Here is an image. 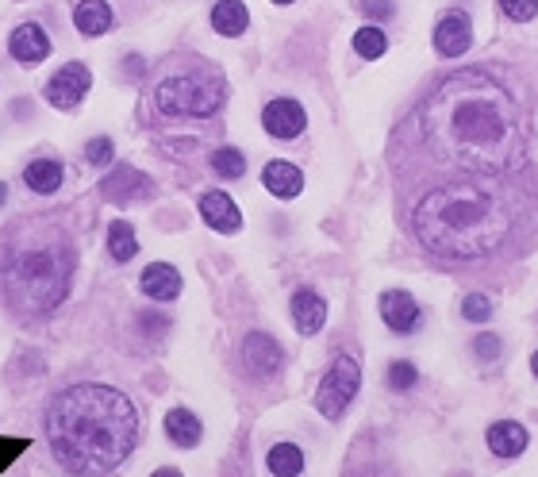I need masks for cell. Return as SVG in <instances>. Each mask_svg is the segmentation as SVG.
<instances>
[{
    "instance_id": "obj_9",
    "label": "cell",
    "mask_w": 538,
    "mask_h": 477,
    "mask_svg": "<svg viewBox=\"0 0 538 477\" xmlns=\"http://www.w3.org/2000/svg\"><path fill=\"white\" fill-rule=\"evenodd\" d=\"M308 124L304 116V104L293 101V97H281V101H269L262 108V127H266L273 139H296Z\"/></svg>"
},
{
    "instance_id": "obj_22",
    "label": "cell",
    "mask_w": 538,
    "mask_h": 477,
    "mask_svg": "<svg viewBox=\"0 0 538 477\" xmlns=\"http://www.w3.org/2000/svg\"><path fill=\"white\" fill-rule=\"evenodd\" d=\"M266 466L273 477H300L304 474V451L296 443H277L266 454Z\"/></svg>"
},
{
    "instance_id": "obj_30",
    "label": "cell",
    "mask_w": 538,
    "mask_h": 477,
    "mask_svg": "<svg viewBox=\"0 0 538 477\" xmlns=\"http://www.w3.org/2000/svg\"><path fill=\"white\" fill-rule=\"evenodd\" d=\"M27 447H31V439H4V435H0V474H4Z\"/></svg>"
},
{
    "instance_id": "obj_37",
    "label": "cell",
    "mask_w": 538,
    "mask_h": 477,
    "mask_svg": "<svg viewBox=\"0 0 538 477\" xmlns=\"http://www.w3.org/2000/svg\"><path fill=\"white\" fill-rule=\"evenodd\" d=\"M273 4H293V0H273Z\"/></svg>"
},
{
    "instance_id": "obj_2",
    "label": "cell",
    "mask_w": 538,
    "mask_h": 477,
    "mask_svg": "<svg viewBox=\"0 0 538 477\" xmlns=\"http://www.w3.org/2000/svg\"><path fill=\"white\" fill-rule=\"evenodd\" d=\"M139 435V408L112 385H70L47 408L50 454L74 477H100L116 470L139 447Z\"/></svg>"
},
{
    "instance_id": "obj_7",
    "label": "cell",
    "mask_w": 538,
    "mask_h": 477,
    "mask_svg": "<svg viewBox=\"0 0 538 477\" xmlns=\"http://www.w3.org/2000/svg\"><path fill=\"white\" fill-rule=\"evenodd\" d=\"M243 362L250 377H273L281 366H285V351L277 347V339L266 335V331H250L243 343Z\"/></svg>"
},
{
    "instance_id": "obj_10",
    "label": "cell",
    "mask_w": 538,
    "mask_h": 477,
    "mask_svg": "<svg viewBox=\"0 0 538 477\" xmlns=\"http://www.w3.org/2000/svg\"><path fill=\"white\" fill-rule=\"evenodd\" d=\"M100 193L108 197L112 204H131V201H147L150 193H154V185H150L147 174H139V170H131V166H116L112 174L100 181Z\"/></svg>"
},
{
    "instance_id": "obj_17",
    "label": "cell",
    "mask_w": 538,
    "mask_h": 477,
    "mask_svg": "<svg viewBox=\"0 0 538 477\" xmlns=\"http://www.w3.org/2000/svg\"><path fill=\"white\" fill-rule=\"evenodd\" d=\"M262 185H266L273 197L293 201V197H300V189H304V174L296 170L293 162H269L266 170H262Z\"/></svg>"
},
{
    "instance_id": "obj_28",
    "label": "cell",
    "mask_w": 538,
    "mask_h": 477,
    "mask_svg": "<svg viewBox=\"0 0 538 477\" xmlns=\"http://www.w3.org/2000/svg\"><path fill=\"white\" fill-rule=\"evenodd\" d=\"M389 385H392V393H408V389H416V366H412V362H392Z\"/></svg>"
},
{
    "instance_id": "obj_34",
    "label": "cell",
    "mask_w": 538,
    "mask_h": 477,
    "mask_svg": "<svg viewBox=\"0 0 538 477\" xmlns=\"http://www.w3.org/2000/svg\"><path fill=\"white\" fill-rule=\"evenodd\" d=\"M150 477H185L181 470H173V466H162V470H154Z\"/></svg>"
},
{
    "instance_id": "obj_36",
    "label": "cell",
    "mask_w": 538,
    "mask_h": 477,
    "mask_svg": "<svg viewBox=\"0 0 538 477\" xmlns=\"http://www.w3.org/2000/svg\"><path fill=\"white\" fill-rule=\"evenodd\" d=\"M531 370H535V377H538V351L531 354Z\"/></svg>"
},
{
    "instance_id": "obj_20",
    "label": "cell",
    "mask_w": 538,
    "mask_h": 477,
    "mask_svg": "<svg viewBox=\"0 0 538 477\" xmlns=\"http://www.w3.org/2000/svg\"><path fill=\"white\" fill-rule=\"evenodd\" d=\"M166 435H170V443L189 451V447H196L204 439V424L196 420L189 408H170L166 412Z\"/></svg>"
},
{
    "instance_id": "obj_18",
    "label": "cell",
    "mask_w": 538,
    "mask_h": 477,
    "mask_svg": "<svg viewBox=\"0 0 538 477\" xmlns=\"http://www.w3.org/2000/svg\"><path fill=\"white\" fill-rule=\"evenodd\" d=\"M489 451L500 454V458H519L527 451V427L515 424V420H500V424L489 427Z\"/></svg>"
},
{
    "instance_id": "obj_26",
    "label": "cell",
    "mask_w": 538,
    "mask_h": 477,
    "mask_svg": "<svg viewBox=\"0 0 538 477\" xmlns=\"http://www.w3.org/2000/svg\"><path fill=\"white\" fill-rule=\"evenodd\" d=\"M462 316L469 324H489L492 320V301L489 297H481V293H469L462 301Z\"/></svg>"
},
{
    "instance_id": "obj_24",
    "label": "cell",
    "mask_w": 538,
    "mask_h": 477,
    "mask_svg": "<svg viewBox=\"0 0 538 477\" xmlns=\"http://www.w3.org/2000/svg\"><path fill=\"white\" fill-rule=\"evenodd\" d=\"M385 51H389V39H385V31H381V27L366 24V27H358V31H354V54H358V58L373 62V58H381Z\"/></svg>"
},
{
    "instance_id": "obj_14",
    "label": "cell",
    "mask_w": 538,
    "mask_h": 477,
    "mask_svg": "<svg viewBox=\"0 0 538 477\" xmlns=\"http://www.w3.org/2000/svg\"><path fill=\"white\" fill-rule=\"evenodd\" d=\"M139 289H143V297H150V301L158 304L177 301L181 297V274H177V266H170V262H154L139 277Z\"/></svg>"
},
{
    "instance_id": "obj_29",
    "label": "cell",
    "mask_w": 538,
    "mask_h": 477,
    "mask_svg": "<svg viewBox=\"0 0 538 477\" xmlns=\"http://www.w3.org/2000/svg\"><path fill=\"white\" fill-rule=\"evenodd\" d=\"M500 12H504L512 24H527V20H535L538 0H500Z\"/></svg>"
},
{
    "instance_id": "obj_15",
    "label": "cell",
    "mask_w": 538,
    "mask_h": 477,
    "mask_svg": "<svg viewBox=\"0 0 538 477\" xmlns=\"http://www.w3.org/2000/svg\"><path fill=\"white\" fill-rule=\"evenodd\" d=\"M289 312H293V324L300 335H316V331H323V320H327V301L319 297L316 289H296L293 301H289Z\"/></svg>"
},
{
    "instance_id": "obj_19",
    "label": "cell",
    "mask_w": 538,
    "mask_h": 477,
    "mask_svg": "<svg viewBox=\"0 0 538 477\" xmlns=\"http://www.w3.org/2000/svg\"><path fill=\"white\" fill-rule=\"evenodd\" d=\"M62 177H66L62 162H54V158H35L24 170V185L31 193H39V197H50V193L62 189Z\"/></svg>"
},
{
    "instance_id": "obj_6",
    "label": "cell",
    "mask_w": 538,
    "mask_h": 477,
    "mask_svg": "<svg viewBox=\"0 0 538 477\" xmlns=\"http://www.w3.org/2000/svg\"><path fill=\"white\" fill-rule=\"evenodd\" d=\"M89 85H93L89 66L66 62V66L47 81V101L54 104V108H62V112H74L77 104L89 97Z\"/></svg>"
},
{
    "instance_id": "obj_3",
    "label": "cell",
    "mask_w": 538,
    "mask_h": 477,
    "mask_svg": "<svg viewBox=\"0 0 538 477\" xmlns=\"http://www.w3.org/2000/svg\"><path fill=\"white\" fill-rule=\"evenodd\" d=\"M74 251L70 243H12L0 258V293L24 312H54L70 293Z\"/></svg>"
},
{
    "instance_id": "obj_32",
    "label": "cell",
    "mask_w": 538,
    "mask_h": 477,
    "mask_svg": "<svg viewBox=\"0 0 538 477\" xmlns=\"http://www.w3.org/2000/svg\"><path fill=\"white\" fill-rule=\"evenodd\" d=\"M362 12H366L369 20H389L392 12H396V0H362Z\"/></svg>"
},
{
    "instance_id": "obj_12",
    "label": "cell",
    "mask_w": 538,
    "mask_h": 477,
    "mask_svg": "<svg viewBox=\"0 0 538 477\" xmlns=\"http://www.w3.org/2000/svg\"><path fill=\"white\" fill-rule=\"evenodd\" d=\"M200 216H204V224L212 227V231H220V235L243 231V212H239V204L231 201L227 193H220V189H212V193L200 197Z\"/></svg>"
},
{
    "instance_id": "obj_13",
    "label": "cell",
    "mask_w": 538,
    "mask_h": 477,
    "mask_svg": "<svg viewBox=\"0 0 538 477\" xmlns=\"http://www.w3.org/2000/svg\"><path fill=\"white\" fill-rule=\"evenodd\" d=\"M8 51H12L16 62H24V66H39L50 54V35L35 20H27V24H20L8 35Z\"/></svg>"
},
{
    "instance_id": "obj_25",
    "label": "cell",
    "mask_w": 538,
    "mask_h": 477,
    "mask_svg": "<svg viewBox=\"0 0 538 477\" xmlns=\"http://www.w3.org/2000/svg\"><path fill=\"white\" fill-rule=\"evenodd\" d=\"M212 170L220 177H243L246 174V158H243V151H235V147H220V151L212 154Z\"/></svg>"
},
{
    "instance_id": "obj_5",
    "label": "cell",
    "mask_w": 538,
    "mask_h": 477,
    "mask_svg": "<svg viewBox=\"0 0 538 477\" xmlns=\"http://www.w3.org/2000/svg\"><path fill=\"white\" fill-rule=\"evenodd\" d=\"M358 389H362V366H358V358L335 354V362H331V370L323 374L319 393H316V408L323 412V420H343V412L350 408V401L358 397Z\"/></svg>"
},
{
    "instance_id": "obj_35",
    "label": "cell",
    "mask_w": 538,
    "mask_h": 477,
    "mask_svg": "<svg viewBox=\"0 0 538 477\" xmlns=\"http://www.w3.org/2000/svg\"><path fill=\"white\" fill-rule=\"evenodd\" d=\"M4 201H8V185L0 181V208H4Z\"/></svg>"
},
{
    "instance_id": "obj_1",
    "label": "cell",
    "mask_w": 538,
    "mask_h": 477,
    "mask_svg": "<svg viewBox=\"0 0 538 477\" xmlns=\"http://www.w3.org/2000/svg\"><path fill=\"white\" fill-rule=\"evenodd\" d=\"M400 189L477 201L538 243V81L515 66L435 77L392 143Z\"/></svg>"
},
{
    "instance_id": "obj_27",
    "label": "cell",
    "mask_w": 538,
    "mask_h": 477,
    "mask_svg": "<svg viewBox=\"0 0 538 477\" xmlns=\"http://www.w3.org/2000/svg\"><path fill=\"white\" fill-rule=\"evenodd\" d=\"M500 351H504V343H500V335H492V331H481V335L473 339L477 362H500Z\"/></svg>"
},
{
    "instance_id": "obj_31",
    "label": "cell",
    "mask_w": 538,
    "mask_h": 477,
    "mask_svg": "<svg viewBox=\"0 0 538 477\" xmlns=\"http://www.w3.org/2000/svg\"><path fill=\"white\" fill-rule=\"evenodd\" d=\"M112 154H116V147H112V139H104V135L85 147V158H89L93 166H108V162H112Z\"/></svg>"
},
{
    "instance_id": "obj_8",
    "label": "cell",
    "mask_w": 538,
    "mask_h": 477,
    "mask_svg": "<svg viewBox=\"0 0 538 477\" xmlns=\"http://www.w3.org/2000/svg\"><path fill=\"white\" fill-rule=\"evenodd\" d=\"M469 43H473V20L465 16L462 8H450L435 24V51L442 58H458V54L469 51Z\"/></svg>"
},
{
    "instance_id": "obj_16",
    "label": "cell",
    "mask_w": 538,
    "mask_h": 477,
    "mask_svg": "<svg viewBox=\"0 0 538 477\" xmlns=\"http://www.w3.org/2000/svg\"><path fill=\"white\" fill-rule=\"evenodd\" d=\"M116 24V12H112V4L108 0H77L74 4V27L81 35H104V31H112Z\"/></svg>"
},
{
    "instance_id": "obj_11",
    "label": "cell",
    "mask_w": 538,
    "mask_h": 477,
    "mask_svg": "<svg viewBox=\"0 0 538 477\" xmlns=\"http://www.w3.org/2000/svg\"><path fill=\"white\" fill-rule=\"evenodd\" d=\"M381 320L389 324V331L396 335H412L423 320V312H419V304L412 293H404V289H389L385 297H381Z\"/></svg>"
},
{
    "instance_id": "obj_33",
    "label": "cell",
    "mask_w": 538,
    "mask_h": 477,
    "mask_svg": "<svg viewBox=\"0 0 538 477\" xmlns=\"http://www.w3.org/2000/svg\"><path fill=\"white\" fill-rule=\"evenodd\" d=\"M123 70H127V74H139V77H143V70H147V62H143V58H135V54H131V58H127V62H123Z\"/></svg>"
},
{
    "instance_id": "obj_4",
    "label": "cell",
    "mask_w": 538,
    "mask_h": 477,
    "mask_svg": "<svg viewBox=\"0 0 538 477\" xmlns=\"http://www.w3.org/2000/svg\"><path fill=\"white\" fill-rule=\"evenodd\" d=\"M154 101H158V112L170 116V120H200V116L220 112L223 101H227V89H223L220 74H177L158 85Z\"/></svg>"
},
{
    "instance_id": "obj_21",
    "label": "cell",
    "mask_w": 538,
    "mask_h": 477,
    "mask_svg": "<svg viewBox=\"0 0 538 477\" xmlns=\"http://www.w3.org/2000/svg\"><path fill=\"white\" fill-rule=\"evenodd\" d=\"M250 24V12H246L243 0H220L216 8H212V27L227 35V39H239Z\"/></svg>"
},
{
    "instance_id": "obj_23",
    "label": "cell",
    "mask_w": 538,
    "mask_h": 477,
    "mask_svg": "<svg viewBox=\"0 0 538 477\" xmlns=\"http://www.w3.org/2000/svg\"><path fill=\"white\" fill-rule=\"evenodd\" d=\"M108 254H112L116 262H131V258L139 254V239H135V227L127 224V220H116V224L108 227Z\"/></svg>"
}]
</instances>
